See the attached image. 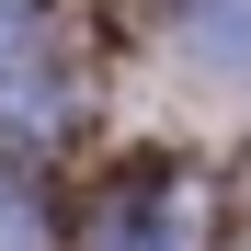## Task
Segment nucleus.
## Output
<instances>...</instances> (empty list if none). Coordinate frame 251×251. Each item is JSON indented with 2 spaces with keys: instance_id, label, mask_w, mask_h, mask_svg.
I'll use <instances>...</instances> for the list:
<instances>
[{
  "instance_id": "obj_1",
  "label": "nucleus",
  "mask_w": 251,
  "mask_h": 251,
  "mask_svg": "<svg viewBox=\"0 0 251 251\" xmlns=\"http://www.w3.org/2000/svg\"><path fill=\"white\" fill-rule=\"evenodd\" d=\"M46 114H57V69L34 46V12L0 0V126H46Z\"/></svg>"
},
{
  "instance_id": "obj_2",
  "label": "nucleus",
  "mask_w": 251,
  "mask_h": 251,
  "mask_svg": "<svg viewBox=\"0 0 251 251\" xmlns=\"http://www.w3.org/2000/svg\"><path fill=\"white\" fill-rule=\"evenodd\" d=\"M194 57L251 80V0H194Z\"/></svg>"
},
{
  "instance_id": "obj_3",
  "label": "nucleus",
  "mask_w": 251,
  "mask_h": 251,
  "mask_svg": "<svg viewBox=\"0 0 251 251\" xmlns=\"http://www.w3.org/2000/svg\"><path fill=\"white\" fill-rule=\"evenodd\" d=\"M92 251H183V240H172V228H149L137 205H114V217H103V240H92Z\"/></svg>"
},
{
  "instance_id": "obj_4",
  "label": "nucleus",
  "mask_w": 251,
  "mask_h": 251,
  "mask_svg": "<svg viewBox=\"0 0 251 251\" xmlns=\"http://www.w3.org/2000/svg\"><path fill=\"white\" fill-rule=\"evenodd\" d=\"M0 251H34V205H23L12 183H0Z\"/></svg>"
}]
</instances>
